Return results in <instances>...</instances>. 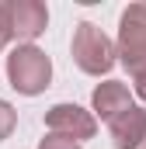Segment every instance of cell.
Returning a JSON list of instances; mask_svg holds the SVG:
<instances>
[{
  "instance_id": "1",
  "label": "cell",
  "mask_w": 146,
  "mask_h": 149,
  "mask_svg": "<svg viewBox=\"0 0 146 149\" xmlns=\"http://www.w3.org/2000/svg\"><path fill=\"white\" fill-rule=\"evenodd\" d=\"M70 52H73V63H77L87 76H105V73H111V66L118 63V59H115V42H111L94 21H80V24H77Z\"/></svg>"
},
{
  "instance_id": "2",
  "label": "cell",
  "mask_w": 146,
  "mask_h": 149,
  "mask_svg": "<svg viewBox=\"0 0 146 149\" xmlns=\"http://www.w3.org/2000/svg\"><path fill=\"white\" fill-rule=\"evenodd\" d=\"M7 80H11V87L18 94L35 97L52 80V63H49V56L38 45H18L7 56Z\"/></svg>"
},
{
  "instance_id": "3",
  "label": "cell",
  "mask_w": 146,
  "mask_h": 149,
  "mask_svg": "<svg viewBox=\"0 0 146 149\" xmlns=\"http://www.w3.org/2000/svg\"><path fill=\"white\" fill-rule=\"evenodd\" d=\"M115 59H122L129 73H139L146 66V3H129L122 10Z\"/></svg>"
},
{
  "instance_id": "4",
  "label": "cell",
  "mask_w": 146,
  "mask_h": 149,
  "mask_svg": "<svg viewBox=\"0 0 146 149\" xmlns=\"http://www.w3.org/2000/svg\"><path fill=\"white\" fill-rule=\"evenodd\" d=\"M45 128H49V135L70 139V142H84V139H94L98 118L87 108H80V104H52L45 111Z\"/></svg>"
},
{
  "instance_id": "5",
  "label": "cell",
  "mask_w": 146,
  "mask_h": 149,
  "mask_svg": "<svg viewBox=\"0 0 146 149\" xmlns=\"http://www.w3.org/2000/svg\"><path fill=\"white\" fill-rule=\"evenodd\" d=\"M7 7H11V35L21 38L25 45H32L49 24L45 3L42 0H7Z\"/></svg>"
},
{
  "instance_id": "6",
  "label": "cell",
  "mask_w": 146,
  "mask_h": 149,
  "mask_svg": "<svg viewBox=\"0 0 146 149\" xmlns=\"http://www.w3.org/2000/svg\"><path fill=\"white\" fill-rule=\"evenodd\" d=\"M108 132H111L115 149H143L146 146V108H139V104L125 108L122 114H115L108 121Z\"/></svg>"
},
{
  "instance_id": "7",
  "label": "cell",
  "mask_w": 146,
  "mask_h": 149,
  "mask_svg": "<svg viewBox=\"0 0 146 149\" xmlns=\"http://www.w3.org/2000/svg\"><path fill=\"white\" fill-rule=\"evenodd\" d=\"M91 108H94L91 114L111 121L115 114H122L125 108H132V94H129L125 83H118V80H105V83L94 87V94H91Z\"/></svg>"
},
{
  "instance_id": "8",
  "label": "cell",
  "mask_w": 146,
  "mask_h": 149,
  "mask_svg": "<svg viewBox=\"0 0 146 149\" xmlns=\"http://www.w3.org/2000/svg\"><path fill=\"white\" fill-rule=\"evenodd\" d=\"M14 125H18V111H14V108H11V104L0 97V142H4V139L14 132Z\"/></svg>"
},
{
  "instance_id": "9",
  "label": "cell",
  "mask_w": 146,
  "mask_h": 149,
  "mask_svg": "<svg viewBox=\"0 0 146 149\" xmlns=\"http://www.w3.org/2000/svg\"><path fill=\"white\" fill-rule=\"evenodd\" d=\"M11 7H7V0H0V52L11 45Z\"/></svg>"
},
{
  "instance_id": "10",
  "label": "cell",
  "mask_w": 146,
  "mask_h": 149,
  "mask_svg": "<svg viewBox=\"0 0 146 149\" xmlns=\"http://www.w3.org/2000/svg\"><path fill=\"white\" fill-rule=\"evenodd\" d=\"M38 149H80V142H70V139H59V135H45Z\"/></svg>"
},
{
  "instance_id": "11",
  "label": "cell",
  "mask_w": 146,
  "mask_h": 149,
  "mask_svg": "<svg viewBox=\"0 0 146 149\" xmlns=\"http://www.w3.org/2000/svg\"><path fill=\"white\" fill-rule=\"evenodd\" d=\"M132 87H136V94L146 101V66L139 70V73H132Z\"/></svg>"
}]
</instances>
